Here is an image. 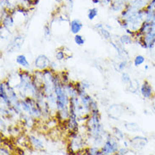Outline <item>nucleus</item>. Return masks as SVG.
Wrapping results in <instances>:
<instances>
[{"label": "nucleus", "mask_w": 155, "mask_h": 155, "mask_svg": "<svg viewBox=\"0 0 155 155\" xmlns=\"http://www.w3.org/2000/svg\"><path fill=\"white\" fill-rule=\"evenodd\" d=\"M1 153L2 154H9V152L8 150H5L4 148H1Z\"/></svg>", "instance_id": "obj_13"}, {"label": "nucleus", "mask_w": 155, "mask_h": 155, "mask_svg": "<svg viewBox=\"0 0 155 155\" xmlns=\"http://www.w3.org/2000/svg\"><path fill=\"white\" fill-rule=\"evenodd\" d=\"M121 42L123 43H130L131 42V38L130 37H128V36H123L121 38Z\"/></svg>", "instance_id": "obj_12"}, {"label": "nucleus", "mask_w": 155, "mask_h": 155, "mask_svg": "<svg viewBox=\"0 0 155 155\" xmlns=\"http://www.w3.org/2000/svg\"><path fill=\"white\" fill-rule=\"evenodd\" d=\"M81 28H82V24L79 20L75 19L71 22V31L73 34H75V35L78 34V32L81 30Z\"/></svg>", "instance_id": "obj_4"}, {"label": "nucleus", "mask_w": 155, "mask_h": 155, "mask_svg": "<svg viewBox=\"0 0 155 155\" xmlns=\"http://www.w3.org/2000/svg\"><path fill=\"white\" fill-rule=\"evenodd\" d=\"M36 67H38L40 70H45L49 64H50V61L49 59L47 58L44 55H40L38 56L37 59H36Z\"/></svg>", "instance_id": "obj_2"}, {"label": "nucleus", "mask_w": 155, "mask_h": 155, "mask_svg": "<svg viewBox=\"0 0 155 155\" xmlns=\"http://www.w3.org/2000/svg\"><path fill=\"white\" fill-rule=\"evenodd\" d=\"M29 141L31 142V144L38 149H41L43 147V144H42V142L39 139L36 138L34 137H29Z\"/></svg>", "instance_id": "obj_6"}, {"label": "nucleus", "mask_w": 155, "mask_h": 155, "mask_svg": "<svg viewBox=\"0 0 155 155\" xmlns=\"http://www.w3.org/2000/svg\"><path fill=\"white\" fill-rule=\"evenodd\" d=\"M65 54H64V51H58L57 54H56V58L58 60H62L64 59Z\"/></svg>", "instance_id": "obj_11"}, {"label": "nucleus", "mask_w": 155, "mask_h": 155, "mask_svg": "<svg viewBox=\"0 0 155 155\" xmlns=\"http://www.w3.org/2000/svg\"><path fill=\"white\" fill-rule=\"evenodd\" d=\"M16 63L18 64H20L21 66H23V67H29V62L27 61V59L25 58V55H19L17 56L16 58Z\"/></svg>", "instance_id": "obj_5"}, {"label": "nucleus", "mask_w": 155, "mask_h": 155, "mask_svg": "<svg viewBox=\"0 0 155 155\" xmlns=\"http://www.w3.org/2000/svg\"><path fill=\"white\" fill-rule=\"evenodd\" d=\"M97 15V9L96 8H90L89 10H88V13H87V16H88V19L89 20H91L92 21L95 17Z\"/></svg>", "instance_id": "obj_9"}, {"label": "nucleus", "mask_w": 155, "mask_h": 155, "mask_svg": "<svg viewBox=\"0 0 155 155\" xmlns=\"http://www.w3.org/2000/svg\"><path fill=\"white\" fill-rule=\"evenodd\" d=\"M141 93L145 98H151L153 96V88L147 81H144L141 87Z\"/></svg>", "instance_id": "obj_3"}, {"label": "nucleus", "mask_w": 155, "mask_h": 155, "mask_svg": "<svg viewBox=\"0 0 155 155\" xmlns=\"http://www.w3.org/2000/svg\"><path fill=\"white\" fill-rule=\"evenodd\" d=\"M74 40H75V42H76V44L79 45V46H82L85 43V39L83 38V37L81 36V35H78V34H76V36H75Z\"/></svg>", "instance_id": "obj_10"}, {"label": "nucleus", "mask_w": 155, "mask_h": 155, "mask_svg": "<svg viewBox=\"0 0 155 155\" xmlns=\"http://www.w3.org/2000/svg\"><path fill=\"white\" fill-rule=\"evenodd\" d=\"M68 1H69V2H71L72 3V0H68Z\"/></svg>", "instance_id": "obj_14"}, {"label": "nucleus", "mask_w": 155, "mask_h": 155, "mask_svg": "<svg viewBox=\"0 0 155 155\" xmlns=\"http://www.w3.org/2000/svg\"><path fill=\"white\" fill-rule=\"evenodd\" d=\"M118 151V145L114 140H109L107 143H105L104 147H103L102 153H113L114 152Z\"/></svg>", "instance_id": "obj_1"}, {"label": "nucleus", "mask_w": 155, "mask_h": 155, "mask_svg": "<svg viewBox=\"0 0 155 155\" xmlns=\"http://www.w3.org/2000/svg\"><path fill=\"white\" fill-rule=\"evenodd\" d=\"M144 62H145V58L143 57V55H137V56H136V58L134 59L135 66H140Z\"/></svg>", "instance_id": "obj_8"}, {"label": "nucleus", "mask_w": 155, "mask_h": 155, "mask_svg": "<svg viewBox=\"0 0 155 155\" xmlns=\"http://www.w3.org/2000/svg\"><path fill=\"white\" fill-rule=\"evenodd\" d=\"M13 24H14V20H13L12 16L8 14V15L4 17L3 19V25L5 26V27H10L12 26Z\"/></svg>", "instance_id": "obj_7"}]
</instances>
